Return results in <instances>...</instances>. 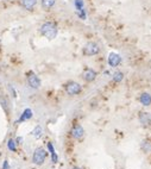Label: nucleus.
I'll return each instance as SVG.
<instances>
[{"label": "nucleus", "instance_id": "1", "mask_svg": "<svg viewBox=\"0 0 151 169\" xmlns=\"http://www.w3.org/2000/svg\"><path fill=\"white\" fill-rule=\"evenodd\" d=\"M41 34L48 39H54L57 36V25L54 22H45L39 29Z\"/></svg>", "mask_w": 151, "mask_h": 169}, {"label": "nucleus", "instance_id": "2", "mask_svg": "<svg viewBox=\"0 0 151 169\" xmlns=\"http://www.w3.org/2000/svg\"><path fill=\"white\" fill-rule=\"evenodd\" d=\"M46 151H45V149L43 148H37L35 151H33V155H32V162L35 164H37V166H41V164H43L44 161H45V158H46Z\"/></svg>", "mask_w": 151, "mask_h": 169}, {"label": "nucleus", "instance_id": "3", "mask_svg": "<svg viewBox=\"0 0 151 169\" xmlns=\"http://www.w3.org/2000/svg\"><path fill=\"white\" fill-rule=\"evenodd\" d=\"M99 51H100V48H99V45H98L97 43H94V42L87 43V44L85 45V48H83V50H82L83 55H86V56H94V55L99 54Z\"/></svg>", "mask_w": 151, "mask_h": 169}, {"label": "nucleus", "instance_id": "4", "mask_svg": "<svg viewBox=\"0 0 151 169\" xmlns=\"http://www.w3.org/2000/svg\"><path fill=\"white\" fill-rule=\"evenodd\" d=\"M81 85H79L75 81H69L67 85H65V92L69 94V95H77L81 93Z\"/></svg>", "mask_w": 151, "mask_h": 169}, {"label": "nucleus", "instance_id": "5", "mask_svg": "<svg viewBox=\"0 0 151 169\" xmlns=\"http://www.w3.org/2000/svg\"><path fill=\"white\" fill-rule=\"evenodd\" d=\"M26 79H28V83L29 86L33 88V90H38L41 87V79L33 73V72H29L28 75H26Z\"/></svg>", "mask_w": 151, "mask_h": 169}, {"label": "nucleus", "instance_id": "6", "mask_svg": "<svg viewBox=\"0 0 151 169\" xmlns=\"http://www.w3.org/2000/svg\"><path fill=\"white\" fill-rule=\"evenodd\" d=\"M85 135V130H83V127L81 126L80 124H75L73 127H72V136H73V138H75V139H81L82 137Z\"/></svg>", "mask_w": 151, "mask_h": 169}, {"label": "nucleus", "instance_id": "7", "mask_svg": "<svg viewBox=\"0 0 151 169\" xmlns=\"http://www.w3.org/2000/svg\"><path fill=\"white\" fill-rule=\"evenodd\" d=\"M139 122L140 124L145 127H149L151 125V114L149 112H139Z\"/></svg>", "mask_w": 151, "mask_h": 169}, {"label": "nucleus", "instance_id": "8", "mask_svg": "<svg viewBox=\"0 0 151 169\" xmlns=\"http://www.w3.org/2000/svg\"><path fill=\"white\" fill-rule=\"evenodd\" d=\"M120 63H121V57H120L119 54H116V53L109 54V56H108V64L111 67H117Z\"/></svg>", "mask_w": 151, "mask_h": 169}, {"label": "nucleus", "instance_id": "9", "mask_svg": "<svg viewBox=\"0 0 151 169\" xmlns=\"http://www.w3.org/2000/svg\"><path fill=\"white\" fill-rule=\"evenodd\" d=\"M82 78L87 82H92L97 78V72L93 70V69H90V68H87L86 70L83 72V74H82Z\"/></svg>", "mask_w": 151, "mask_h": 169}, {"label": "nucleus", "instance_id": "10", "mask_svg": "<svg viewBox=\"0 0 151 169\" xmlns=\"http://www.w3.org/2000/svg\"><path fill=\"white\" fill-rule=\"evenodd\" d=\"M37 4V0H20V6L28 11H32Z\"/></svg>", "mask_w": 151, "mask_h": 169}, {"label": "nucleus", "instance_id": "11", "mask_svg": "<svg viewBox=\"0 0 151 169\" xmlns=\"http://www.w3.org/2000/svg\"><path fill=\"white\" fill-rule=\"evenodd\" d=\"M139 101L144 106H150L151 105V95L149 93H142L139 97Z\"/></svg>", "mask_w": 151, "mask_h": 169}, {"label": "nucleus", "instance_id": "12", "mask_svg": "<svg viewBox=\"0 0 151 169\" xmlns=\"http://www.w3.org/2000/svg\"><path fill=\"white\" fill-rule=\"evenodd\" d=\"M31 117H32V110H31V108H26V110L23 111L22 116H20V118H19V120H18V123H23V122H25V120H29Z\"/></svg>", "mask_w": 151, "mask_h": 169}, {"label": "nucleus", "instance_id": "13", "mask_svg": "<svg viewBox=\"0 0 151 169\" xmlns=\"http://www.w3.org/2000/svg\"><path fill=\"white\" fill-rule=\"evenodd\" d=\"M0 105H1V107L4 108V111L7 113L10 112V105H9V99L6 98V97H4V95H0Z\"/></svg>", "mask_w": 151, "mask_h": 169}, {"label": "nucleus", "instance_id": "14", "mask_svg": "<svg viewBox=\"0 0 151 169\" xmlns=\"http://www.w3.org/2000/svg\"><path fill=\"white\" fill-rule=\"evenodd\" d=\"M140 147H142V150H143L144 152H151V142L150 141H143L142 144H140Z\"/></svg>", "mask_w": 151, "mask_h": 169}, {"label": "nucleus", "instance_id": "15", "mask_svg": "<svg viewBox=\"0 0 151 169\" xmlns=\"http://www.w3.org/2000/svg\"><path fill=\"white\" fill-rule=\"evenodd\" d=\"M55 5V0H42V7L44 10H50Z\"/></svg>", "mask_w": 151, "mask_h": 169}, {"label": "nucleus", "instance_id": "16", "mask_svg": "<svg viewBox=\"0 0 151 169\" xmlns=\"http://www.w3.org/2000/svg\"><path fill=\"white\" fill-rule=\"evenodd\" d=\"M42 132H43V129L38 125V126H36L35 129H33V131H32V136H35L36 138H39L41 136H42Z\"/></svg>", "mask_w": 151, "mask_h": 169}, {"label": "nucleus", "instance_id": "17", "mask_svg": "<svg viewBox=\"0 0 151 169\" xmlns=\"http://www.w3.org/2000/svg\"><path fill=\"white\" fill-rule=\"evenodd\" d=\"M123 79H124V74H123L121 72H116V73L113 74V81H114V82H120Z\"/></svg>", "mask_w": 151, "mask_h": 169}, {"label": "nucleus", "instance_id": "18", "mask_svg": "<svg viewBox=\"0 0 151 169\" xmlns=\"http://www.w3.org/2000/svg\"><path fill=\"white\" fill-rule=\"evenodd\" d=\"M7 148H9V150H11V151H16V150H17V148H16V142H14L13 139H9V142H7Z\"/></svg>", "mask_w": 151, "mask_h": 169}, {"label": "nucleus", "instance_id": "19", "mask_svg": "<svg viewBox=\"0 0 151 169\" xmlns=\"http://www.w3.org/2000/svg\"><path fill=\"white\" fill-rule=\"evenodd\" d=\"M75 7L77 9V11L83 9V1L82 0H75Z\"/></svg>", "mask_w": 151, "mask_h": 169}, {"label": "nucleus", "instance_id": "20", "mask_svg": "<svg viewBox=\"0 0 151 169\" xmlns=\"http://www.w3.org/2000/svg\"><path fill=\"white\" fill-rule=\"evenodd\" d=\"M77 14L80 16L81 19H86V13H85V11H83V9L80 10V11H77Z\"/></svg>", "mask_w": 151, "mask_h": 169}, {"label": "nucleus", "instance_id": "21", "mask_svg": "<svg viewBox=\"0 0 151 169\" xmlns=\"http://www.w3.org/2000/svg\"><path fill=\"white\" fill-rule=\"evenodd\" d=\"M48 149H49V151H50V154H51V155H54V154H56V152H55L54 145H53L51 143H48Z\"/></svg>", "mask_w": 151, "mask_h": 169}, {"label": "nucleus", "instance_id": "22", "mask_svg": "<svg viewBox=\"0 0 151 169\" xmlns=\"http://www.w3.org/2000/svg\"><path fill=\"white\" fill-rule=\"evenodd\" d=\"M10 168V164H9V161L6 160L5 162H4V166H2V169H9Z\"/></svg>", "mask_w": 151, "mask_h": 169}, {"label": "nucleus", "instance_id": "23", "mask_svg": "<svg viewBox=\"0 0 151 169\" xmlns=\"http://www.w3.org/2000/svg\"><path fill=\"white\" fill-rule=\"evenodd\" d=\"M9 88H10V90H11L12 95H13V97H14V98H16V97H17V93H16V90H13V87H12L11 85H10V86H9Z\"/></svg>", "mask_w": 151, "mask_h": 169}, {"label": "nucleus", "instance_id": "24", "mask_svg": "<svg viewBox=\"0 0 151 169\" xmlns=\"http://www.w3.org/2000/svg\"><path fill=\"white\" fill-rule=\"evenodd\" d=\"M51 160H53V162H54V163H56V162H57V160H58V156H57L56 154H54V155H51Z\"/></svg>", "mask_w": 151, "mask_h": 169}, {"label": "nucleus", "instance_id": "25", "mask_svg": "<svg viewBox=\"0 0 151 169\" xmlns=\"http://www.w3.org/2000/svg\"><path fill=\"white\" fill-rule=\"evenodd\" d=\"M17 141H18V143H20V141H23V138L22 137H18V138H17Z\"/></svg>", "mask_w": 151, "mask_h": 169}, {"label": "nucleus", "instance_id": "26", "mask_svg": "<svg viewBox=\"0 0 151 169\" xmlns=\"http://www.w3.org/2000/svg\"><path fill=\"white\" fill-rule=\"evenodd\" d=\"M73 169H81V168H79V167H74Z\"/></svg>", "mask_w": 151, "mask_h": 169}]
</instances>
